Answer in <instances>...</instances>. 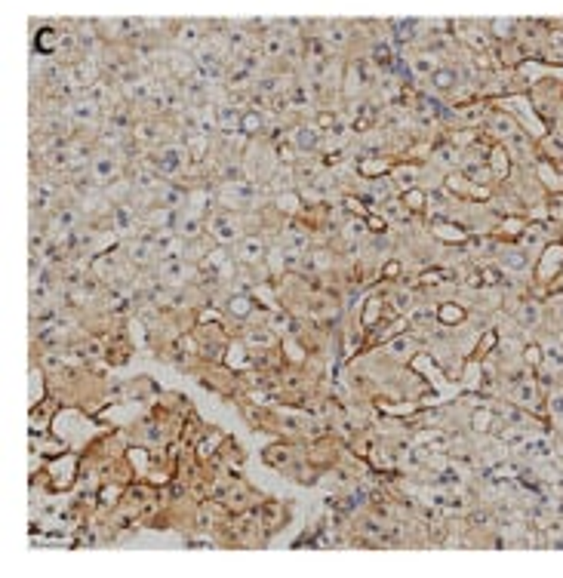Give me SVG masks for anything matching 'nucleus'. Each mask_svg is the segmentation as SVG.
Segmentation results:
<instances>
[{
  "label": "nucleus",
  "instance_id": "obj_1",
  "mask_svg": "<svg viewBox=\"0 0 563 578\" xmlns=\"http://www.w3.org/2000/svg\"><path fill=\"white\" fill-rule=\"evenodd\" d=\"M237 216H240V212H234V216H231L228 209L213 212V216L206 219V234L213 237L216 243H222V246H234L243 234H247V231H243V225L237 222Z\"/></svg>",
  "mask_w": 563,
  "mask_h": 578
},
{
  "label": "nucleus",
  "instance_id": "obj_2",
  "mask_svg": "<svg viewBox=\"0 0 563 578\" xmlns=\"http://www.w3.org/2000/svg\"><path fill=\"white\" fill-rule=\"evenodd\" d=\"M268 240L262 234H243L237 243H234V259L240 262V265H249V268H256V265H265V259H268Z\"/></svg>",
  "mask_w": 563,
  "mask_h": 578
},
{
  "label": "nucleus",
  "instance_id": "obj_3",
  "mask_svg": "<svg viewBox=\"0 0 563 578\" xmlns=\"http://www.w3.org/2000/svg\"><path fill=\"white\" fill-rule=\"evenodd\" d=\"M290 523V505H283V501H274V498H268L259 505V526L271 535L277 529H283V526Z\"/></svg>",
  "mask_w": 563,
  "mask_h": 578
},
{
  "label": "nucleus",
  "instance_id": "obj_4",
  "mask_svg": "<svg viewBox=\"0 0 563 578\" xmlns=\"http://www.w3.org/2000/svg\"><path fill=\"white\" fill-rule=\"evenodd\" d=\"M225 437H228V434H225L222 428H206V431L194 440V458H197V462H213L216 453H218V449H222V443H225Z\"/></svg>",
  "mask_w": 563,
  "mask_h": 578
},
{
  "label": "nucleus",
  "instance_id": "obj_5",
  "mask_svg": "<svg viewBox=\"0 0 563 578\" xmlns=\"http://www.w3.org/2000/svg\"><path fill=\"white\" fill-rule=\"evenodd\" d=\"M262 462L268 467H274V471H287V467L292 465V446L290 443H280V440H274V443H268L262 449Z\"/></svg>",
  "mask_w": 563,
  "mask_h": 578
},
{
  "label": "nucleus",
  "instance_id": "obj_6",
  "mask_svg": "<svg viewBox=\"0 0 563 578\" xmlns=\"http://www.w3.org/2000/svg\"><path fill=\"white\" fill-rule=\"evenodd\" d=\"M123 492H127V486H123L120 480H108V483H102V486L96 489L99 508H114L117 501H123Z\"/></svg>",
  "mask_w": 563,
  "mask_h": 578
},
{
  "label": "nucleus",
  "instance_id": "obj_7",
  "mask_svg": "<svg viewBox=\"0 0 563 578\" xmlns=\"http://www.w3.org/2000/svg\"><path fill=\"white\" fill-rule=\"evenodd\" d=\"M388 176H391V182L397 185V191H407V188L422 185V173H419V166H394Z\"/></svg>",
  "mask_w": 563,
  "mask_h": 578
},
{
  "label": "nucleus",
  "instance_id": "obj_8",
  "mask_svg": "<svg viewBox=\"0 0 563 578\" xmlns=\"http://www.w3.org/2000/svg\"><path fill=\"white\" fill-rule=\"evenodd\" d=\"M385 299L391 302V308L397 311V314H409L419 305V299H416V293L413 289H403V286H397V289H391V295H385Z\"/></svg>",
  "mask_w": 563,
  "mask_h": 578
},
{
  "label": "nucleus",
  "instance_id": "obj_9",
  "mask_svg": "<svg viewBox=\"0 0 563 578\" xmlns=\"http://www.w3.org/2000/svg\"><path fill=\"white\" fill-rule=\"evenodd\" d=\"M437 323H443V326H462L465 323V308L462 305H452V302H440L437 305Z\"/></svg>",
  "mask_w": 563,
  "mask_h": 578
},
{
  "label": "nucleus",
  "instance_id": "obj_10",
  "mask_svg": "<svg viewBox=\"0 0 563 578\" xmlns=\"http://www.w3.org/2000/svg\"><path fill=\"white\" fill-rule=\"evenodd\" d=\"M89 176L96 178L99 185H111L114 178H120V173H117V164H114V160H108V157H99L96 164L89 166Z\"/></svg>",
  "mask_w": 563,
  "mask_h": 578
},
{
  "label": "nucleus",
  "instance_id": "obj_11",
  "mask_svg": "<svg viewBox=\"0 0 563 578\" xmlns=\"http://www.w3.org/2000/svg\"><path fill=\"white\" fill-rule=\"evenodd\" d=\"M400 197H403V203H407V209L413 212V216H419V212L428 209V191H422V185L400 191Z\"/></svg>",
  "mask_w": 563,
  "mask_h": 578
},
{
  "label": "nucleus",
  "instance_id": "obj_12",
  "mask_svg": "<svg viewBox=\"0 0 563 578\" xmlns=\"http://www.w3.org/2000/svg\"><path fill=\"white\" fill-rule=\"evenodd\" d=\"M434 160H437V164H440L443 169H450V173H452V166L459 164V154L450 148V144H443V148H437V151H434Z\"/></svg>",
  "mask_w": 563,
  "mask_h": 578
},
{
  "label": "nucleus",
  "instance_id": "obj_13",
  "mask_svg": "<svg viewBox=\"0 0 563 578\" xmlns=\"http://www.w3.org/2000/svg\"><path fill=\"white\" fill-rule=\"evenodd\" d=\"M296 148H299V154H302V151H317V135L299 130L296 133Z\"/></svg>",
  "mask_w": 563,
  "mask_h": 578
},
{
  "label": "nucleus",
  "instance_id": "obj_14",
  "mask_svg": "<svg viewBox=\"0 0 563 578\" xmlns=\"http://www.w3.org/2000/svg\"><path fill=\"white\" fill-rule=\"evenodd\" d=\"M471 419H474V422H471V424H474V428H481V431H483V428H486V424H490V412H474V415H471Z\"/></svg>",
  "mask_w": 563,
  "mask_h": 578
}]
</instances>
